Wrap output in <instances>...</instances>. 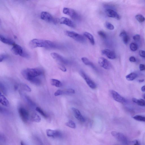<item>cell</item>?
Listing matches in <instances>:
<instances>
[{"label":"cell","instance_id":"48","mask_svg":"<svg viewBox=\"0 0 145 145\" xmlns=\"http://www.w3.org/2000/svg\"><path fill=\"white\" fill-rule=\"evenodd\" d=\"M1 141H2V142H4L6 140V138L4 136H3V135H1Z\"/></svg>","mask_w":145,"mask_h":145},{"label":"cell","instance_id":"18","mask_svg":"<svg viewBox=\"0 0 145 145\" xmlns=\"http://www.w3.org/2000/svg\"><path fill=\"white\" fill-rule=\"evenodd\" d=\"M0 39L3 43L7 44L13 46L15 44V42L12 39L1 34L0 35Z\"/></svg>","mask_w":145,"mask_h":145},{"label":"cell","instance_id":"46","mask_svg":"<svg viewBox=\"0 0 145 145\" xmlns=\"http://www.w3.org/2000/svg\"><path fill=\"white\" fill-rule=\"evenodd\" d=\"M139 68L141 71L145 70V65L143 64H140L139 66Z\"/></svg>","mask_w":145,"mask_h":145},{"label":"cell","instance_id":"14","mask_svg":"<svg viewBox=\"0 0 145 145\" xmlns=\"http://www.w3.org/2000/svg\"><path fill=\"white\" fill-rule=\"evenodd\" d=\"M102 54L109 59L114 60L116 58V55L115 53L109 49H106L101 51Z\"/></svg>","mask_w":145,"mask_h":145},{"label":"cell","instance_id":"16","mask_svg":"<svg viewBox=\"0 0 145 145\" xmlns=\"http://www.w3.org/2000/svg\"><path fill=\"white\" fill-rule=\"evenodd\" d=\"M60 23L65 24L66 25L71 28H75V24L72 21L66 17H62L60 19Z\"/></svg>","mask_w":145,"mask_h":145},{"label":"cell","instance_id":"8","mask_svg":"<svg viewBox=\"0 0 145 145\" xmlns=\"http://www.w3.org/2000/svg\"><path fill=\"white\" fill-rule=\"evenodd\" d=\"M52 57L56 61L62 64L68 65L69 63L68 60L57 53L52 52L51 54Z\"/></svg>","mask_w":145,"mask_h":145},{"label":"cell","instance_id":"28","mask_svg":"<svg viewBox=\"0 0 145 145\" xmlns=\"http://www.w3.org/2000/svg\"><path fill=\"white\" fill-rule=\"evenodd\" d=\"M25 99L26 100L27 103L29 105L30 107L34 108L35 107L36 105L30 99V98L28 96H24Z\"/></svg>","mask_w":145,"mask_h":145},{"label":"cell","instance_id":"33","mask_svg":"<svg viewBox=\"0 0 145 145\" xmlns=\"http://www.w3.org/2000/svg\"><path fill=\"white\" fill-rule=\"evenodd\" d=\"M66 125L70 128L75 129L76 128V125L75 123L72 121H69L66 124Z\"/></svg>","mask_w":145,"mask_h":145},{"label":"cell","instance_id":"50","mask_svg":"<svg viewBox=\"0 0 145 145\" xmlns=\"http://www.w3.org/2000/svg\"><path fill=\"white\" fill-rule=\"evenodd\" d=\"M19 88V86L17 85H15L14 87V89L15 90H17L18 89V88Z\"/></svg>","mask_w":145,"mask_h":145},{"label":"cell","instance_id":"13","mask_svg":"<svg viewBox=\"0 0 145 145\" xmlns=\"http://www.w3.org/2000/svg\"><path fill=\"white\" fill-rule=\"evenodd\" d=\"M46 133L48 136L55 138H61L62 136L61 132L57 130L48 129L46 131Z\"/></svg>","mask_w":145,"mask_h":145},{"label":"cell","instance_id":"2","mask_svg":"<svg viewBox=\"0 0 145 145\" xmlns=\"http://www.w3.org/2000/svg\"><path fill=\"white\" fill-rule=\"evenodd\" d=\"M43 73L42 70L38 68H27L23 70L22 72L23 77L28 81L31 78L40 76Z\"/></svg>","mask_w":145,"mask_h":145},{"label":"cell","instance_id":"38","mask_svg":"<svg viewBox=\"0 0 145 145\" xmlns=\"http://www.w3.org/2000/svg\"><path fill=\"white\" fill-rule=\"evenodd\" d=\"M75 93V91L72 88L63 91V94H74Z\"/></svg>","mask_w":145,"mask_h":145},{"label":"cell","instance_id":"41","mask_svg":"<svg viewBox=\"0 0 145 145\" xmlns=\"http://www.w3.org/2000/svg\"><path fill=\"white\" fill-rule=\"evenodd\" d=\"M63 94V91L61 90H59L55 92L54 95L56 96Z\"/></svg>","mask_w":145,"mask_h":145},{"label":"cell","instance_id":"24","mask_svg":"<svg viewBox=\"0 0 145 145\" xmlns=\"http://www.w3.org/2000/svg\"><path fill=\"white\" fill-rule=\"evenodd\" d=\"M29 81L31 83L36 86H39L41 84L40 80L37 77L33 78L30 79Z\"/></svg>","mask_w":145,"mask_h":145},{"label":"cell","instance_id":"3","mask_svg":"<svg viewBox=\"0 0 145 145\" xmlns=\"http://www.w3.org/2000/svg\"><path fill=\"white\" fill-rule=\"evenodd\" d=\"M12 52L16 55H19L22 57L28 58L29 57V54L20 46L16 44L13 45L11 49Z\"/></svg>","mask_w":145,"mask_h":145},{"label":"cell","instance_id":"26","mask_svg":"<svg viewBox=\"0 0 145 145\" xmlns=\"http://www.w3.org/2000/svg\"><path fill=\"white\" fill-rule=\"evenodd\" d=\"M31 119L33 121L37 123L40 122L41 121L40 116L35 113L32 114Z\"/></svg>","mask_w":145,"mask_h":145},{"label":"cell","instance_id":"5","mask_svg":"<svg viewBox=\"0 0 145 145\" xmlns=\"http://www.w3.org/2000/svg\"><path fill=\"white\" fill-rule=\"evenodd\" d=\"M65 34L67 36L71 37L77 41L83 43L86 41V39L84 36L72 31H67Z\"/></svg>","mask_w":145,"mask_h":145},{"label":"cell","instance_id":"51","mask_svg":"<svg viewBox=\"0 0 145 145\" xmlns=\"http://www.w3.org/2000/svg\"><path fill=\"white\" fill-rule=\"evenodd\" d=\"M144 81V80L143 79L140 80H139V83H142Z\"/></svg>","mask_w":145,"mask_h":145},{"label":"cell","instance_id":"32","mask_svg":"<svg viewBox=\"0 0 145 145\" xmlns=\"http://www.w3.org/2000/svg\"><path fill=\"white\" fill-rule=\"evenodd\" d=\"M130 47L131 50L135 51L138 49V45L136 43H132L130 44Z\"/></svg>","mask_w":145,"mask_h":145},{"label":"cell","instance_id":"15","mask_svg":"<svg viewBox=\"0 0 145 145\" xmlns=\"http://www.w3.org/2000/svg\"><path fill=\"white\" fill-rule=\"evenodd\" d=\"M105 13L109 17L113 18L118 20L121 18L118 13L112 9H107L105 10Z\"/></svg>","mask_w":145,"mask_h":145},{"label":"cell","instance_id":"25","mask_svg":"<svg viewBox=\"0 0 145 145\" xmlns=\"http://www.w3.org/2000/svg\"><path fill=\"white\" fill-rule=\"evenodd\" d=\"M132 101L138 105L141 106H145V101L142 99H137L136 98H133L132 99Z\"/></svg>","mask_w":145,"mask_h":145},{"label":"cell","instance_id":"21","mask_svg":"<svg viewBox=\"0 0 145 145\" xmlns=\"http://www.w3.org/2000/svg\"><path fill=\"white\" fill-rule=\"evenodd\" d=\"M83 35L85 37L87 38L89 40L92 45H94L95 44L94 39L92 35L89 33L84 32L83 33Z\"/></svg>","mask_w":145,"mask_h":145},{"label":"cell","instance_id":"40","mask_svg":"<svg viewBox=\"0 0 145 145\" xmlns=\"http://www.w3.org/2000/svg\"><path fill=\"white\" fill-rule=\"evenodd\" d=\"M0 111L1 114L5 115H8L9 114V112L6 109L3 108L1 107L0 109Z\"/></svg>","mask_w":145,"mask_h":145},{"label":"cell","instance_id":"11","mask_svg":"<svg viewBox=\"0 0 145 145\" xmlns=\"http://www.w3.org/2000/svg\"><path fill=\"white\" fill-rule=\"evenodd\" d=\"M80 75L86 81V82L92 89H95L96 87V84L94 81L90 78L87 74L83 71H81Z\"/></svg>","mask_w":145,"mask_h":145},{"label":"cell","instance_id":"1","mask_svg":"<svg viewBox=\"0 0 145 145\" xmlns=\"http://www.w3.org/2000/svg\"><path fill=\"white\" fill-rule=\"evenodd\" d=\"M31 48L43 47L47 49L55 48L58 46L54 42L50 41L35 39L31 40L29 43Z\"/></svg>","mask_w":145,"mask_h":145},{"label":"cell","instance_id":"47","mask_svg":"<svg viewBox=\"0 0 145 145\" xmlns=\"http://www.w3.org/2000/svg\"><path fill=\"white\" fill-rule=\"evenodd\" d=\"M130 61L131 62H135L136 61V58L134 56H131L129 58Z\"/></svg>","mask_w":145,"mask_h":145},{"label":"cell","instance_id":"4","mask_svg":"<svg viewBox=\"0 0 145 145\" xmlns=\"http://www.w3.org/2000/svg\"><path fill=\"white\" fill-rule=\"evenodd\" d=\"M63 13L69 15L74 20L79 21L81 19V17L79 14L73 9L65 8L63 9Z\"/></svg>","mask_w":145,"mask_h":145},{"label":"cell","instance_id":"31","mask_svg":"<svg viewBox=\"0 0 145 145\" xmlns=\"http://www.w3.org/2000/svg\"><path fill=\"white\" fill-rule=\"evenodd\" d=\"M136 18L140 23H143L145 20V18L140 14H139L136 15Z\"/></svg>","mask_w":145,"mask_h":145},{"label":"cell","instance_id":"19","mask_svg":"<svg viewBox=\"0 0 145 145\" xmlns=\"http://www.w3.org/2000/svg\"><path fill=\"white\" fill-rule=\"evenodd\" d=\"M82 62L86 65L89 66H91L94 69L97 71V69L94 63L91 62L90 60L86 57H83L81 58Z\"/></svg>","mask_w":145,"mask_h":145},{"label":"cell","instance_id":"37","mask_svg":"<svg viewBox=\"0 0 145 145\" xmlns=\"http://www.w3.org/2000/svg\"><path fill=\"white\" fill-rule=\"evenodd\" d=\"M98 34L103 38L105 39L107 37L106 34L104 31H99L98 32Z\"/></svg>","mask_w":145,"mask_h":145},{"label":"cell","instance_id":"36","mask_svg":"<svg viewBox=\"0 0 145 145\" xmlns=\"http://www.w3.org/2000/svg\"><path fill=\"white\" fill-rule=\"evenodd\" d=\"M0 88H1V91L3 94L6 95L7 92L6 88L5 87L4 84H3L1 83H0Z\"/></svg>","mask_w":145,"mask_h":145},{"label":"cell","instance_id":"12","mask_svg":"<svg viewBox=\"0 0 145 145\" xmlns=\"http://www.w3.org/2000/svg\"><path fill=\"white\" fill-rule=\"evenodd\" d=\"M98 62L100 66L105 69H109L111 68L112 65L110 62L103 57L99 58Z\"/></svg>","mask_w":145,"mask_h":145},{"label":"cell","instance_id":"6","mask_svg":"<svg viewBox=\"0 0 145 145\" xmlns=\"http://www.w3.org/2000/svg\"><path fill=\"white\" fill-rule=\"evenodd\" d=\"M111 134L117 140L121 142L124 145L128 144L129 143L128 139L122 133L115 131H112L111 132Z\"/></svg>","mask_w":145,"mask_h":145},{"label":"cell","instance_id":"7","mask_svg":"<svg viewBox=\"0 0 145 145\" xmlns=\"http://www.w3.org/2000/svg\"><path fill=\"white\" fill-rule=\"evenodd\" d=\"M41 18L46 22L56 24L58 23V20L51 14L50 13L45 12L41 13Z\"/></svg>","mask_w":145,"mask_h":145},{"label":"cell","instance_id":"22","mask_svg":"<svg viewBox=\"0 0 145 145\" xmlns=\"http://www.w3.org/2000/svg\"><path fill=\"white\" fill-rule=\"evenodd\" d=\"M0 102L2 105L5 106H8L9 105V102L7 99L4 95H2L1 93L0 95Z\"/></svg>","mask_w":145,"mask_h":145},{"label":"cell","instance_id":"23","mask_svg":"<svg viewBox=\"0 0 145 145\" xmlns=\"http://www.w3.org/2000/svg\"><path fill=\"white\" fill-rule=\"evenodd\" d=\"M50 83L51 85L56 87H61L62 86V83L58 80L52 79L50 80Z\"/></svg>","mask_w":145,"mask_h":145},{"label":"cell","instance_id":"10","mask_svg":"<svg viewBox=\"0 0 145 145\" xmlns=\"http://www.w3.org/2000/svg\"><path fill=\"white\" fill-rule=\"evenodd\" d=\"M111 94L112 98L115 101L123 104H127V101L126 99L116 92L112 90L111 91Z\"/></svg>","mask_w":145,"mask_h":145},{"label":"cell","instance_id":"20","mask_svg":"<svg viewBox=\"0 0 145 145\" xmlns=\"http://www.w3.org/2000/svg\"><path fill=\"white\" fill-rule=\"evenodd\" d=\"M119 36L122 38L124 43L125 44H128L129 40V37L125 31H123L121 32Z\"/></svg>","mask_w":145,"mask_h":145},{"label":"cell","instance_id":"52","mask_svg":"<svg viewBox=\"0 0 145 145\" xmlns=\"http://www.w3.org/2000/svg\"><path fill=\"white\" fill-rule=\"evenodd\" d=\"M143 98L145 99V94H144L143 95Z\"/></svg>","mask_w":145,"mask_h":145},{"label":"cell","instance_id":"39","mask_svg":"<svg viewBox=\"0 0 145 145\" xmlns=\"http://www.w3.org/2000/svg\"><path fill=\"white\" fill-rule=\"evenodd\" d=\"M58 67L59 69L61 70L63 72H66L67 69L62 64L58 63Z\"/></svg>","mask_w":145,"mask_h":145},{"label":"cell","instance_id":"49","mask_svg":"<svg viewBox=\"0 0 145 145\" xmlns=\"http://www.w3.org/2000/svg\"><path fill=\"white\" fill-rule=\"evenodd\" d=\"M141 90L143 92H145V85L143 86L141 88Z\"/></svg>","mask_w":145,"mask_h":145},{"label":"cell","instance_id":"44","mask_svg":"<svg viewBox=\"0 0 145 145\" xmlns=\"http://www.w3.org/2000/svg\"><path fill=\"white\" fill-rule=\"evenodd\" d=\"M140 36L139 34H136L134 35L133 37V39L134 40L136 41H139L140 40Z\"/></svg>","mask_w":145,"mask_h":145},{"label":"cell","instance_id":"17","mask_svg":"<svg viewBox=\"0 0 145 145\" xmlns=\"http://www.w3.org/2000/svg\"><path fill=\"white\" fill-rule=\"evenodd\" d=\"M72 109L76 118L80 122H84L85 121V119L81 114L79 110L73 108Z\"/></svg>","mask_w":145,"mask_h":145},{"label":"cell","instance_id":"9","mask_svg":"<svg viewBox=\"0 0 145 145\" xmlns=\"http://www.w3.org/2000/svg\"><path fill=\"white\" fill-rule=\"evenodd\" d=\"M19 114L21 119L24 123L28 122L29 118V114L27 110L23 108L20 107L18 110Z\"/></svg>","mask_w":145,"mask_h":145},{"label":"cell","instance_id":"53","mask_svg":"<svg viewBox=\"0 0 145 145\" xmlns=\"http://www.w3.org/2000/svg\"><path fill=\"white\" fill-rule=\"evenodd\" d=\"M21 145H25V144L23 142H22L21 143Z\"/></svg>","mask_w":145,"mask_h":145},{"label":"cell","instance_id":"45","mask_svg":"<svg viewBox=\"0 0 145 145\" xmlns=\"http://www.w3.org/2000/svg\"><path fill=\"white\" fill-rule=\"evenodd\" d=\"M139 54L141 57L145 58V51L143 50L140 51Z\"/></svg>","mask_w":145,"mask_h":145},{"label":"cell","instance_id":"29","mask_svg":"<svg viewBox=\"0 0 145 145\" xmlns=\"http://www.w3.org/2000/svg\"><path fill=\"white\" fill-rule=\"evenodd\" d=\"M36 110L40 114L45 118H47L48 116L39 107H37L36 108Z\"/></svg>","mask_w":145,"mask_h":145},{"label":"cell","instance_id":"34","mask_svg":"<svg viewBox=\"0 0 145 145\" xmlns=\"http://www.w3.org/2000/svg\"><path fill=\"white\" fill-rule=\"evenodd\" d=\"M20 87L22 90L24 91L28 92H30L31 91L30 88L26 84H21Z\"/></svg>","mask_w":145,"mask_h":145},{"label":"cell","instance_id":"43","mask_svg":"<svg viewBox=\"0 0 145 145\" xmlns=\"http://www.w3.org/2000/svg\"><path fill=\"white\" fill-rule=\"evenodd\" d=\"M7 55L4 54H2L1 55L0 57H1V62H3V61L8 58Z\"/></svg>","mask_w":145,"mask_h":145},{"label":"cell","instance_id":"30","mask_svg":"<svg viewBox=\"0 0 145 145\" xmlns=\"http://www.w3.org/2000/svg\"><path fill=\"white\" fill-rule=\"evenodd\" d=\"M133 118L137 121L145 122V116L137 115L133 116Z\"/></svg>","mask_w":145,"mask_h":145},{"label":"cell","instance_id":"42","mask_svg":"<svg viewBox=\"0 0 145 145\" xmlns=\"http://www.w3.org/2000/svg\"><path fill=\"white\" fill-rule=\"evenodd\" d=\"M130 145H141L138 141L137 140L133 141L130 143Z\"/></svg>","mask_w":145,"mask_h":145},{"label":"cell","instance_id":"27","mask_svg":"<svg viewBox=\"0 0 145 145\" xmlns=\"http://www.w3.org/2000/svg\"><path fill=\"white\" fill-rule=\"evenodd\" d=\"M137 74L134 73H132L126 77V79L129 81H132L135 80L137 77Z\"/></svg>","mask_w":145,"mask_h":145},{"label":"cell","instance_id":"35","mask_svg":"<svg viewBox=\"0 0 145 145\" xmlns=\"http://www.w3.org/2000/svg\"><path fill=\"white\" fill-rule=\"evenodd\" d=\"M105 25L106 28L109 30H113L114 29V26L110 23L106 22L105 23Z\"/></svg>","mask_w":145,"mask_h":145}]
</instances>
